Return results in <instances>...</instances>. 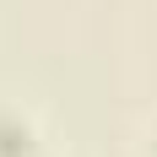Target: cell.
I'll use <instances>...</instances> for the list:
<instances>
[{
  "label": "cell",
  "mask_w": 157,
  "mask_h": 157,
  "mask_svg": "<svg viewBox=\"0 0 157 157\" xmlns=\"http://www.w3.org/2000/svg\"><path fill=\"white\" fill-rule=\"evenodd\" d=\"M0 157H33V130L0 114Z\"/></svg>",
  "instance_id": "obj_1"
}]
</instances>
